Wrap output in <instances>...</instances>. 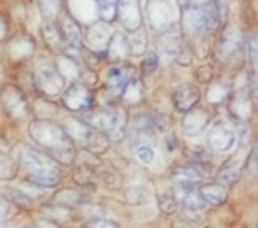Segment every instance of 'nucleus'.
I'll return each mask as SVG.
<instances>
[{
	"instance_id": "obj_1",
	"label": "nucleus",
	"mask_w": 258,
	"mask_h": 228,
	"mask_svg": "<svg viewBox=\"0 0 258 228\" xmlns=\"http://www.w3.org/2000/svg\"><path fill=\"white\" fill-rule=\"evenodd\" d=\"M27 131L34 144L42 148L54 163L62 166H74L77 163L78 148L64 126L49 118L38 117L29 123Z\"/></svg>"
},
{
	"instance_id": "obj_2",
	"label": "nucleus",
	"mask_w": 258,
	"mask_h": 228,
	"mask_svg": "<svg viewBox=\"0 0 258 228\" xmlns=\"http://www.w3.org/2000/svg\"><path fill=\"white\" fill-rule=\"evenodd\" d=\"M83 120L96 130L102 131L110 142H121L127 131V110L123 105L91 107L85 112Z\"/></svg>"
},
{
	"instance_id": "obj_3",
	"label": "nucleus",
	"mask_w": 258,
	"mask_h": 228,
	"mask_svg": "<svg viewBox=\"0 0 258 228\" xmlns=\"http://www.w3.org/2000/svg\"><path fill=\"white\" fill-rule=\"evenodd\" d=\"M220 24V15H218L215 5L211 2H188L183 8V26L186 32L203 38L212 34Z\"/></svg>"
},
{
	"instance_id": "obj_4",
	"label": "nucleus",
	"mask_w": 258,
	"mask_h": 228,
	"mask_svg": "<svg viewBox=\"0 0 258 228\" xmlns=\"http://www.w3.org/2000/svg\"><path fill=\"white\" fill-rule=\"evenodd\" d=\"M64 130L71 139L75 142L77 147L83 148L96 155H104L110 150V139L102 131L96 130L91 125H88L83 118H67L64 122Z\"/></svg>"
},
{
	"instance_id": "obj_5",
	"label": "nucleus",
	"mask_w": 258,
	"mask_h": 228,
	"mask_svg": "<svg viewBox=\"0 0 258 228\" xmlns=\"http://www.w3.org/2000/svg\"><path fill=\"white\" fill-rule=\"evenodd\" d=\"M0 107L13 122H24L32 113V105L26 93L15 83H5L0 86Z\"/></svg>"
},
{
	"instance_id": "obj_6",
	"label": "nucleus",
	"mask_w": 258,
	"mask_h": 228,
	"mask_svg": "<svg viewBox=\"0 0 258 228\" xmlns=\"http://www.w3.org/2000/svg\"><path fill=\"white\" fill-rule=\"evenodd\" d=\"M32 82L34 88L40 94H43L45 97H54L57 94H62L66 78L57 69L45 66L37 69L32 77Z\"/></svg>"
},
{
	"instance_id": "obj_7",
	"label": "nucleus",
	"mask_w": 258,
	"mask_h": 228,
	"mask_svg": "<svg viewBox=\"0 0 258 228\" xmlns=\"http://www.w3.org/2000/svg\"><path fill=\"white\" fill-rule=\"evenodd\" d=\"M61 101L71 112H86L94 107V93L89 90L88 85L75 82L62 91Z\"/></svg>"
},
{
	"instance_id": "obj_8",
	"label": "nucleus",
	"mask_w": 258,
	"mask_h": 228,
	"mask_svg": "<svg viewBox=\"0 0 258 228\" xmlns=\"http://www.w3.org/2000/svg\"><path fill=\"white\" fill-rule=\"evenodd\" d=\"M12 156L16 160L19 167H24L27 173L40 169V167L45 166H54V161L43 150H38L37 147H32L29 144H18L13 148Z\"/></svg>"
},
{
	"instance_id": "obj_9",
	"label": "nucleus",
	"mask_w": 258,
	"mask_h": 228,
	"mask_svg": "<svg viewBox=\"0 0 258 228\" xmlns=\"http://www.w3.org/2000/svg\"><path fill=\"white\" fill-rule=\"evenodd\" d=\"M147 18L153 31H167L174 23V8L167 0H148Z\"/></svg>"
},
{
	"instance_id": "obj_10",
	"label": "nucleus",
	"mask_w": 258,
	"mask_h": 228,
	"mask_svg": "<svg viewBox=\"0 0 258 228\" xmlns=\"http://www.w3.org/2000/svg\"><path fill=\"white\" fill-rule=\"evenodd\" d=\"M206 139H207V144H209L212 152L226 153L236 145L237 133L225 123H217L209 130Z\"/></svg>"
},
{
	"instance_id": "obj_11",
	"label": "nucleus",
	"mask_w": 258,
	"mask_h": 228,
	"mask_svg": "<svg viewBox=\"0 0 258 228\" xmlns=\"http://www.w3.org/2000/svg\"><path fill=\"white\" fill-rule=\"evenodd\" d=\"M116 16L126 31L133 32L142 27V10L139 0H118L116 4Z\"/></svg>"
},
{
	"instance_id": "obj_12",
	"label": "nucleus",
	"mask_w": 258,
	"mask_h": 228,
	"mask_svg": "<svg viewBox=\"0 0 258 228\" xmlns=\"http://www.w3.org/2000/svg\"><path fill=\"white\" fill-rule=\"evenodd\" d=\"M35 51V42L29 34H16L7 43V56L13 63H23L32 58Z\"/></svg>"
},
{
	"instance_id": "obj_13",
	"label": "nucleus",
	"mask_w": 258,
	"mask_h": 228,
	"mask_svg": "<svg viewBox=\"0 0 258 228\" xmlns=\"http://www.w3.org/2000/svg\"><path fill=\"white\" fill-rule=\"evenodd\" d=\"M201 101V91L196 85L191 83H183L178 88H175V91L172 93V104L175 107L177 112H188L195 108Z\"/></svg>"
},
{
	"instance_id": "obj_14",
	"label": "nucleus",
	"mask_w": 258,
	"mask_h": 228,
	"mask_svg": "<svg viewBox=\"0 0 258 228\" xmlns=\"http://www.w3.org/2000/svg\"><path fill=\"white\" fill-rule=\"evenodd\" d=\"M211 123V113L203 107H195L191 110L185 112L182 118V130L188 137H195L201 134Z\"/></svg>"
},
{
	"instance_id": "obj_15",
	"label": "nucleus",
	"mask_w": 258,
	"mask_h": 228,
	"mask_svg": "<svg viewBox=\"0 0 258 228\" xmlns=\"http://www.w3.org/2000/svg\"><path fill=\"white\" fill-rule=\"evenodd\" d=\"M228 112L237 122H247L253 115V101L250 93L247 91H237L228 99Z\"/></svg>"
},
{
	"instance_id": "obj_16",
	"label": "nucleus",
	"mask_w": 258,
	"mask_h": 228,
	"mask_svg": "<svg viewBox=\"0 0 258 228\" xmlns=\"http://www.w3.org/2000/svg\"><path fill=\"white\" fill-rule=\"evenodd\" d=\"M26 181L40 188H54L61 184L62 174L59 173V169L54 166H45V167H40V169L29 171Z\"/></svg>"
},
{
	"instance_id": "obj_17",
	"label": "nucleus",
	"mask_w": 258,
	"mask_h": 228,
	"mask_svg": "<svg viewBox=\"0 0 258 228\" xmlns=\"http://www.w3.org/2000/svg\"><path fill=\"white\" fill-rule=\"evenodd\" d=\"M51 201L56 204L66 206L69 209H74L77 206H85L89 203V193L86 190H78V188H72V187H66L57 190Z\"/></svg>"
},
{
	"instance_id": "obj_18",
	"label": "nucleus",
	"mask_w": 258,
	"mask_h": 228,
	"mask_svg": "<svg viewBox=\"0 0 258 228\" xmlns=\"http://www.w3.org/2000/svg\"><path fill=\"white\" fill-rule=\"evenodd\" d=\"M241 48V37L234 29H228L220 38V43L217 48V56L223 63H230L231 59L237 54Z\"/></svg>"
},
{
	"instance_id": "obj_19",
	"label": "nucleus",
	"mask_w": 258,
	"mask_h": 228,
	"mask_svg": "<svg viewBox=\"0 0 258 228\" xmlns=\"http://www.w3.org/2000/svg\"><path fill=\"white\" fill-rule=\"evenodd\" d=\"M198 192L203 196L206 204L211 206H222L228 200V188L222 182H206L198 187Z\"/></svg>"
},
{
	"instance_id": "obj_20",
	"label": "nucleus",
	"mask_w": 258,
	"mask_h": 228,
	"mask_svg": "<svg viewBox=\"0 0 258 228\" xmlns=\"http://www.w3.org/2000/svg\"><path fill=\"white\" fill-rule=\"evenodd\" d=\"M59 29H61V34L66 40V45L71 46H82V40H83V32L80 26L77 24V21L72 16L62 15L61 19H59Z\"/></svg>"
},
{
	"instance_id": "obj_21",
	"label": "nucleus",
	"mask_w": 258,
	"mask_h": 228,
	"mask_svg": "<svg viewBox=\"0 0 258 228\" xmlns=\"http://www.w3.org/2000/svg\"><path fill=\"white\" fill-rule=\"evenodd\" d=\"M134 77V69L127 67V66H113L107 71L105 74V80L107 85L112 88L115 93L120 94V91L123 90V86L131 80Z\"/></svg>"
},
{
	"instance_id": "obj_22",
	"label": "nucleus",
	"mask_w": 258,
	"mask_h": 228,
	"mask_svg": "<svg viewBox=\"0 0 258 228\" xmlns=\"http://www.w3.org/2000/svg\"><path fill=\"white\" fill-rule=\"evenodd\" d=\"M112 32L108 29L107 23H96L86 31V42L89 46H93L94 49H104L108 45Z\"/></svg>"
},
{
	"instance_id": "obj_23",
	"label": "nucleus",
	"mask_w": 258,
	"mask_h": 228,
	"mask_svg": "<svg viewBox=\"0 0 258 228\" xmlns=\"http://www.w3.org/2000/svg\"><path fill=\"white\" fill-rule=\"evenodd\" d=\"M131 148L133 153L136 155V158L142 164H152L156 158V152L152 144H148V141L145 139V136L142 134H134L133 141H131Z\"/></svg>"
},
{
	"instance_id": "obj_24",
	"label": "nucleus",
	"mask_w": 258,
	"mask_h": 228,
	"mask_svg": "<svg viewBox=\"0 0 258 228\" xmlns=\"http://www.w3.org/2000/svg\"><path fill=\"white\" fill-rule=\"evenodd\" d=\"M120 97H121V101L127 105L141 104L142 99H144V83H142L141 78L133 77L131 80L123 86V90L120 91Z\"/></svg>"
},
{
	"instance_id": "obj_25",
	"label": "nucleus",
	"mask_w": 258,
	"mask_h": 228,
	"mask_svg": "<svg viewBox=\"0 0 258 228\" xmlns=\"http://www.w3.org/2000/svg\"><path fill=\"white\" fill-rule=\"evenodd\" d=\"M231 94H233V90L228 83L212 80V83L209 85V88H207V91H206V99L211 105H222L228 102V99H230Z\"/></svg>"
},
{
	"instance_id": "obj_26",
	"label": "nucleus",
	"mask_w": 258,
	"mask_h": 228,
	"mask_svg": "<svg viewBox=\"0 0 258 228\" xmlns=\"http://www.w3.org/2000/svg\"><path fill=\"white\" fill-rule=\"evenodd\" d=\"M74 181L75 184L86 192H94L97 188V174L94 169L83 164L75 166L74 169Z\"/></svg>"
},
{
	"instance_id": "obj_27",
	"label": "nucleus",
	"mask_w": 258,
	"mask_h": 228,
	"mask_svg": "<svg viewBox=\"0 0 258 228\" xmlns=\"http://www.w3.org/2000/svg\"><path fill=\"white\" fill-rule=\"evenodd\" d=\"M244 163L245 161L237 163L236 158H231V160H228L220 167V171H218V174H217L218 182H222L225 185H233V184H236L237 181L241 179V173L244 169Z\"/></svg>"
},
{
	"instance_id": "obj_28",
	"label": "nucleus",
	"mask_w": 258,
	"mask_h": 228,
	"mask_svg": "<svg viewBox=\"0 0 258 228\" xmlns=\"http://www.w3.org/2000/svg\"><path fill=\"white\" fill-rule=\"evenodd\" d=\"M203 174L200 173L198 167L193 164L190 166H175L171 171V179L172 182H182V184H200L203 181Z\"/></svg>"
},
{
	"instance_id": "obj_29",
	"label": "nucleus",
	"mask_w": 258,
	"mask_h": 228,
	"mask_svg": "<svg viewBox=\"0 0 258 228\" xmlns=\"http://www.w3.org/2000/svg\"><path fill=\"white\" fill-rule=\"evenodd\" d=\"M42 35L45 43L53 49V51H59V49H64L66 46V40L61 34V29H59L57 24H54L53 21H48L43 27H42Z\"/></svg>"
},
{
	"instance_id": "obj_30",
	"label": "nucleus",
	"mask_w": 258,
	"mask_h": 228,
	"mask_svg": "<svg viewBox=\"0 0 258 228\" xmlns=\"http://www.w3.org/2000/svg\"><path fill=\"white\" fill-rule=\"evenodd\" d=\"M19 173V164L10 153L0 152V182H10L16 179Z\"/></svg>"
},
{
	"instance_id": "obj_31",
	"label": "nucleus",
	"mask_w": 258,
	"mask_h": 228,
	"mask_svg": "<svg viewBox=\"0 0 258 228\" xmlns=\"http://www.w3.org/2000/svg\"><path fill=\"white\" fill-rule=\"evenodd\" d=\"M107 51H108V58L113 59V61H121V59L129 53L127 45H126V38L120 32H115L110 37V40H108Z\"/></svg>"
},
{
	"instance_id": "obj_32",
	"label": "nucleus",
	"mask_w": 258,
	"mask_h": 228,
	"mask_svg": "<svg viewBox=\"0 0 258 228\" xmlns=\"http://www.w3.org/2000/svg\"><path fill=\"white\" fill-rule=\"evenodd\" d=\"M42 211L46 214V219L54 222L56 225L72 219V209H69V207L61 206V204H56V203H53V204H45L42 207Z\"/></svg>"
},
{
	"instance_id": "obj_33",
	"label": "nucleus",
	"mask_w": 258,
	"mask_h": 228,
	"mask_svg": "<svg viewBox=\"0 0 258 228\" xmlns=\"http://www.w3.org/2000/svg\"><path fill=\"white\" fill-rule=\"evenodd\" d=\"M124 200L127 204L131 206H141L150 201V190L144 185H136V187H129L124 192Z\"/></svg>"
},
{
	"instance_id": "obj_34",
	"label": "nucleus",
	"mask_w": 258,
	"mask_h": 228,
	"mask_svg": "<svg viewBox=\"0 0 258 228\" xmlns=\"http://www.w3.org/2000/svg\"><path fill=\"white\" fill-rule=\"evenodd\" d=\"M40 15L46 19V21H53V19L61 13L62 0H37Z\"/></svg>"
},
{
	"instance_id": "obj_35",
	"label": "nucleus",
	"mask_w": 258,
	"mask_h": 228,
	"mask_svg": "<svg viewBox=\"0 0 258 228\" xmlns=\"http://www.w3.org/2000/svg\"><path fill=\"white\" fill-rule=\"evenodd\" d=\"M134 35L126 38V45H127V51L131 54H142L145 53L147 48V40H145V34L142 29H137V31H133Z\"/></svg>"
},
{
	"instance_id": "obj_36",
	"label": "nucleus",
	"mask_w": 258,
	"mask_h": 228,
	"mask_svg": "<svg viewBox=\"0 0 258 228\" xmlns=\"http://www.w3.org/2000/svg\"><path fill=\"white\" fill-rule=\"evenodd\" d=\"M2 195L7 196L8 200L12 201V204H16L19 207H31L32 206V200L29 198V195L21 190H18V188H5Z\"/></svg>"
},
{
	"instance_id": "obj_37",
	"label": "nucleus",
	"mask_w": 258,
	"mask_h": 228,
	"mask_svg": "<svg viewBox=\"0 0 258 228\" xmlns=\"http://www.w3.org/2000/svg\"><path fill=\"white\" fill-rule=\"evenodd\" d=\"M158 207L160 211L166 215H172L178 209V203L175 200V196L172 193H164L158 196Z\"/></svg>"
},
{
	"instance_id": "obj_38",
	"label": "nucleus",
	"mask_w": 258,
	"mask_h": 228,
	"mask_svg": "<svg viewBox=\"0 0 258 228\" xmlns=\"http://www.w3.org/2000/svg\"><path fill=\"white\" fill-rule=\"evenodd\" d=\"M99 7V15L104 23H112L116 18V5L110 0H99L97 2Z\"/></svg>"
},
{
	"instance_id": "obj_39",
	"label": "nucleus",
	"mask_w": 258,
	"mask_h": 228,
	"mask_svg": "<svg viewBox=\"0 0 258 228\" xmlns=\"http://www.w3.org/2000/svg\"><path fill=\"white\" fill-rule=\"evenodd\" d=\"M158 64H160V59H158V54H155V53L150 51V53H148V54L145 56L144 61H142V74H144V75H150L152 72L156 71Z\"/></svg>"
},
{
	"instance_id": "obj_40",
	"label": "nucleus",
	"mask_w": 258,
	"mask_h": 228,
	"mask_svg": "<svg viewBox=\"0 0 258 228\" xmlns=\"http://www.w3.org/2000/svg\"><path fill=\"white\" fill-rule=\"evenodd\" d=\"M85 226L88 228H118L120 223H116L110 219H102V217H94L93 220H89L85 223Z\"/></svg>"
},
{
	"instance_id": "obj_41",
	"label": "nucleus",
	"mask_w": 258,
	"mask_h": 228,
	"mask_svg": "<svg viewBox=\"0 0 258 228\" xmlns=\"http://www.w3.org/2000/svg\"><path fill=\"white\" fill-rule=\"evenodd\" d=\"M12 206H13L12 201L0 193V223L5 222L10 217V214H12Z\"/></svg>"
},
{
	"instance_id": "obj_42",
	"label": "nucleus",
	"mask_w": 258,
	"mask_h": 228,
	"mask_svg": "<svg viewBox=\"0 0 258 228\" xmlns=\"http://www.w3.org/2000/svg\"><path fill=\"white\" fill-rule=\"evenodd\" d=\"M247 54H249V61L252 64V67L255 69L256 66V37L255 34L252 35V38H249V42H247Z\"/></svg>"
},
{
	"instance_id": "obj_43",
	"label": "nucleus",
	"mask_w": 258,
	"mask_h": 228,
	"mask_svg": "<svg viewBox=\"0 0 258 228\" xmlns=\"http://www.w3.org/2000/svg\"><path fill=\"white\" fill-rule=\"evenodd\" d=\"M101 179L104 181L105 185L112 187V188H118L120 187V177H118L115 173H102Z\"/></svg>"
},
{
	"instance_id": "obj_44",
	"label": "nucleus",
	"mask_w": 258,
	"mask_h": 228,
	"mask_svg": "<svg viewBox=\"0 0 258 228\" xmlns=\"http://www.w3.org/2000/svg\"><path fill=\"white\" fill-rule=\"evenodd\" d=\"M78 77H83V82H85V85H88V86H93L97 80V75H96V72L94 71H89V69H86V71H83V72H80V75Z\"/></svg>"
},
{
	"instance_id": "obj_45",
	"label": "nucleus",
	"mask_w": 258,
	"mask_h": 228,
	"mask_svg": "<svg viewBox=\"0 0 258 228\" xmlns=\"http://www.w3.org/2000/svg\"><path fill=\"white\" fill-rule=\"evenodd\" d=\"M8 35V19L0 13V42H4Z\"/></svg>"
},
{
	"instance_id": "obj_46",
	"label": "nucleus",
	"mask_w": 258,
	"mask_h": 228,
	"mask_svg": "<svg viewBox=\"0 0 258 228\" xmlns=\"http://www.w3.org/2000/svg\"><path fill=\"white\" fill-rule=\"evenodd\" d=\"M10 150H12V148H10V144L7 142V139L0 136V152H4V153H10Z\"/></svg>"
},
{
	"instance_id": "obj_47",
	"label": "nucleus",
	"mask_w": 258,
	"mask_h": 228,
	"mask_svg": "<svg viewBox=\"0 0 258 228\" xmlns=\"http://www.w3.org/2000/svg\"><path fill=\"white\" fill-rule=\"evenodd\" d=\"M34 225H37V226H57L54 222H51L49 219H46V220H38V222H35Z\"/></svg>"
}]
</instances>
